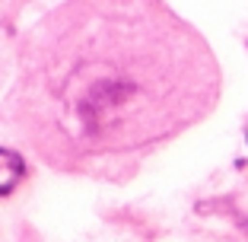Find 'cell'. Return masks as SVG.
I'll list each match as a JSON object with an SVG mask.
<instances>
[{
    "instance_id": "cell-1",
    "label": "cell",
    "mask_w": 248,
    "mask_h": 242,
    "mask_svg": "<svg viewBox=\"0 0 248 242\" xmlns=\"http://www.w3.org/2000/svg\"><path fill=\"white\" fill-rule=\"evenodd\" d=\"M219 96L213 48L166 0H64L22 45L10 118L54 172L127 182Z\"/></svg>"
},
{
    "instance_id": "cell-2",
    "label": "cell",
    "mask_w": 248,
    "mask_h": 242,
    "mask_svg": "<svg viewBox=\"0 0 248 242\" xmlns=\"http://www.w3.org/2000/svg\"><path fill=\"white\" fill-rule=\"evenodd\" d=\"M26 178V160L10 147H0V198L13 194Z\"/></svg>"
}]
</instances>
